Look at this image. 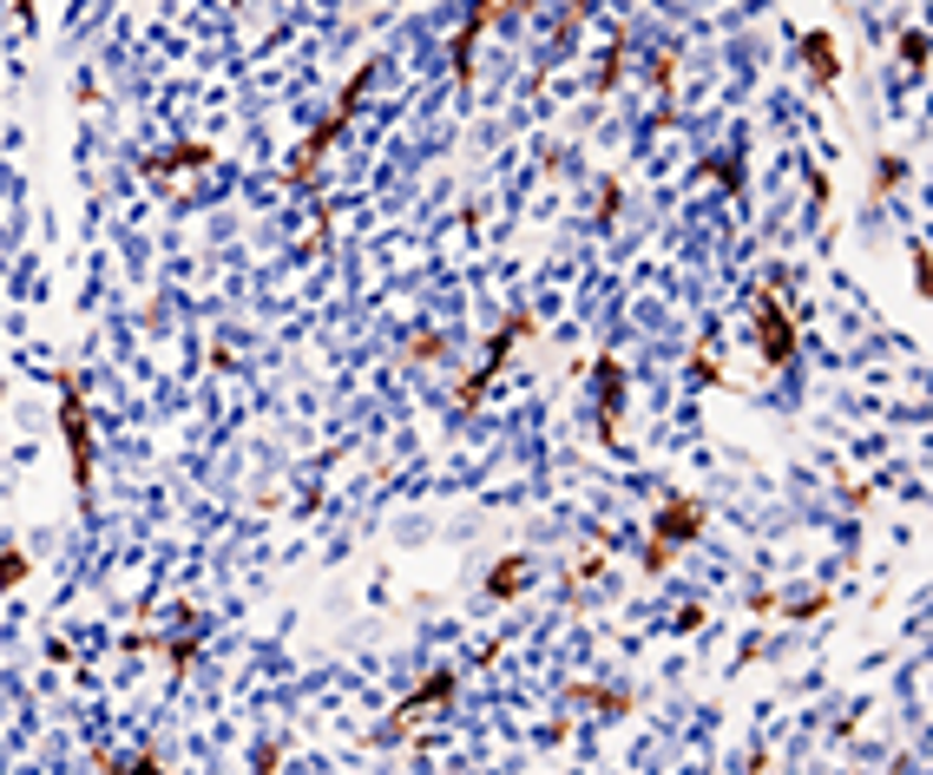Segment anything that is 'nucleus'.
<instances>
[{
    "instance_id": "nucleus-1",
    "label": "nucleus",
    "mask_w": 933,
    "mask_h": 775,
    "mask_svg": "<svg viewBox=\"0 0 933 775\" xmlns=\"http://www.w3.org/2000/svg\"><path fill=\"white\" fill-rule=\"evenodd\" d=\"M369 79H375V60H362V66L349 73V86H342V99L329 106V119L309 131L296 151H289V164H283V178H289V184H316V164H322V151H329V145L342 138V126L362 113V99H369Z\"/></svg>"
},
{
    "instance_id": "nucleus-2",
    "label": "nucleus",
    "mask_w": 933,
    "mask_h": 775,
    "mask_svg": "<svg viewBox=\"0 0 933 775\" xmlns=\"http://www.w3.org/2000/svg\"><path fill=\"white\" fill-rule=\"evenodd\" d=\"M60 434H66V454H73V487L93 493V427H86V388H79V375L60 382Z\"/></svg>"
},
{
    "instance_id": "nucleus-3",
    "label": "nucleus",
    "mask_w": 933,
    "mask_h": 775,
    "mask_svg": "<svg viewBox=\"0 0 933 775\" xmlns=\"http://www.w3.org/2000/svg\"><path fill=\"white\" fill-rule=\"evenodd\" d=\"M697 532H703V507H697L690 493L665 500V507H658V525H651V552H645V565H651V572H665L670 552H677L683 539H697Z\"/></svg>"
},
{
    "instance_id": "nucleus-4",
    "label": "nucleus",
    "mask_w": 933,
    "mask_h": 775,
    "mask_svg": "<svg viewBox=\"0 0 933 775\" xmlns=\"http://www.w3.org/2000/svg\"><path fill=\"white\" fill-rule=\"evenodd\" d=\"M527 329H533V316H527V309H513V316L500 322V336H494L487 362H480V369H474V375L460 382V407H480V401H487V388L500 382V369H507V355H513V349L527 342Z\"/></svg>"
},
{
    "instance_id": "nucleus-5",
    "label": "nucleus",
    "mask_w": 933,
    "mask_h": 775,
    "mask_svg": "<svg viewBox=\"0 0 933 775\" xmlns=\"http://www.w3.org/2000/svg\"><path fill=\"white\" fill-rule=\"evenodd\" d=\"M756 349H763L770 369H789L796 362V322H789V309H783L776 289H756Z\"/></svg>"
},
{
    "instance_id": "nucleus-6",
    "label": "nucleus",
    "mask_w": 933,
    "mask_h": 775,
    "mask_svg": "<svg viewBox=\"0 0 933 775\" xmlns=\"http://www.w3.org/2000/svg\"><path fill=\"white\" fill-rule=\"evenodd\" d=\"M533 0H474V13L460 20V33H454V79L467 86L474 79V46H480V33L487 26H500V13H527Z\"/></svg>"
},
{
    "instance_id": "nucleus-7",
    "label": "nucleus",
    "mask_w": 933,
    "mask_h": 775,
    "mask_svg": "<svg viewBox=\"0 0 933 775\" xmlns=\"http://www.w3.org/2000/svg\"><path fill=\"white\" fill-rule=\"evenodd\" d=\"M454 690H460V677H454V670H434L427 683H414V697L401 703V716L389 723V730H382V743H401V736H407V730H414L421 716H434V710H441V703H447Z\"/></svg>"
},
{
    "instance_id": "nucleus-8",
    "label": "nucleus",
    "mask_w": 933,
    "mask_h": 775,
    "mask_svg": "<svg viewBox=\"0 0 933 775\" xmlns=\"http://www.w3.org/2000/svg\"><path fill=\"white\" fill-rule=\"evenodd\" d=\"M618 427H625V369L618 355H598V440L618 447Z\"/></svg>"
},
{
    "instance_id": "nucleus-9",
    "label": "nucleus",
    "mask_w": 933,
    "mask_h": 775,
    "mask_svg": "<svg viewBox=\"0 0 933 775\" xmlns=\"http://www.w3.org/2000/svg\"><path fill=\"white\" fill-rule=\"evenodd\" d=\"M802 66L815 73V86H835V79H841V53H835V33H828V26L802 33Z\"/></svg>"
},
{
    "instance_id": "nucleus-10",
    "label": "nucleus",
    "mask_w": 933,
    "mask_h": 775,
    "mask_svg": "<svg viewBox=\"0 0 933 775\" xmlns=\"http://www.w3.org/2000/svg\"><path fill=\"white\" fill-rule=\"evenodd\" d=\"M527 578H533V559H527V552H507V559L487 572V598H500V605H507V598H520V592H527Z\"/></svg>"
},
{
    "instance_id": "nucleus-11",
    "label": "nucleus",
    "mask_w": 933,
    "mask_h": 775,
    "mask_svg": "<svg viewBox=\"0 0 933 775\" xmlns=\"http://www.w3.org/2000/svg\"><path fill=\"white\" fill-rule=\"evenodd\" d=\"M218 151L211 145H178V151H165V158H145V171L151 178H165V171H191V164H211Z\"/></svg>"
},
{
    "instance_id": "nucleus-12",
    "label": "nucleus",
    "mask_w": 933,
    "mask_h": 775,
    "mask_svg": "<svg viewBox=\"0 0 933 775\" xmlns=\"http://www.w3.org/2000/svg\"><path fill=\"white\" fill-rule=\"evenodd\" d=\"M618 73H625V33H618V40L605 46V66H598V93H612V86H618Z\"/></svg>"
},
{
    "instance_id": "nucleus-13",
    "label": "nucleus",
    "mask_w": 933,
    "mask_h": 775,
    "mask_svg": "<svg viewBox=\"0 0 933 775\" xmlns=\"http://www.w3.org/2000/svg\"><path fill=\"white\" fill-rule=\"evenodd\" d=\"M618 211H625V184L605 178V184H598V224H618Z\"/></svg>"
},
{
    "instance_id": "nucleus-14",
    "label": "nucleus",
    "mask_w": 933,
    "mask_h": 775,
    "mask_svg": "<svg viewBox=\"0 0 933 775\" xmlns=\"http://www.w3.org/2000/svg\"><path fill=\"white\" fill-rule=\"evenodd\" d=\"M901 60H908L914 73L927 66V33H921V26H908V33H901Z\"/></svg>"
},
{
    "instance_id": "nucleus-15",
    "label": "nucleus",
    "mask_w": 933,
    "mask_h": 775,
    "mask_svg": "<svg viewBox=\"0 0 933 775\" xmlns=\"http://www.w3.org/2000/svg\"><path fill=\"white\" fill-rule=\"evenodd\" d=\"M901 178H908V164H901L894 151H881V158H874V184H881V191H894Z\"/></svg>"
},
{
    "instance_id": "nucleus-16",
    "label": "nucleus",
    "mask_w": 933,
    "mask_h": 775,
    "mask_svg": "<svg viewBox=\"0 0 933 775\" xmlns=\"http://www.w3.org/2000/svg\"><path fill=\"white\" fill-rule=\"evenodd\" d=\"M690 382H697V388L723 382V369H717V355H710V349H703V355H690Z\"/></svg>"
},
{
    "instance_id": "nucleus-17",
    "label": "nucleus",
    "mask_w": 933,
    "mask_h": 775,
    "mask_svg": "<svg viewBox=\"0 0 933 775\" xmlns=\"http://www.w3.org/2000/svg\"><path fill=\"white\" fill-rule=\"evenodd\" d=\"M26 578V552H0V585H20Z\"/></svg>"
},
{
    "instance_id": "nucleus-18",
    "label": "nucleus",
    "mask_w": 933,
    "mask_h": 775,
    "mask_svg": "<svg viewBox=\"0 0 933 775\" xmlns=\"http://www.w3.org/2000/svg\"><path fill=\"white\" fill-rule=\"evenodd\" d=\"M703 171H710V178H717V184H723V191H736V184H743V178H736V164H730V158H710V164H703Z\"/></svg>"
},
{
    "instance_id": "nucleus-19",
    "label": "nucleus",
    "mask_w": 933,
    "mask_h": 775,
    "mask_svg": "<svg viewBox=\"0 0 933 775\" xmlns=\"http://www.w3.org/2000/svg\"><path fill=\"white\" fill-rule=\"evenodd\" d=\"M579 703H598V710H625V690H579Z\"/></svg>"
},
{
    "instance_id": "nucleus-20",
    "label": "nucleus",
    "mask_w": 933,
    "mask_h": 775,
    "mask_svg": "<svg viewBox=\"0 0 933 775\" xmlns=\"http://www.w3.org/2000/svg\"><path fill=\"white\" fill-rule=\"evenodd\" d=\"M414 362H447V342H427V336H421V342H414Z\"/></svg>"
},
{
    "instance_id": "nucleus-21",
    "label": "nucleus",
    "mask_w": 933,
    "mask_h": 775,
    "mask_svg": "<svg viewBox=\"0 0 933 775\" xmlns=\"http://www.w3.org/2000/svg\"><path fill=\"white\" fill-rule=\"evenodd\" d=\"M231 7H237V0H231Z\"/></svg>"
}]
</instances>
